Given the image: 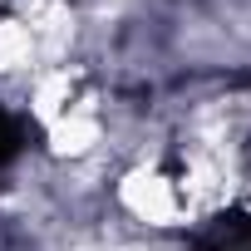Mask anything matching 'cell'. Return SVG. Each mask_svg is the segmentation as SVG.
Instances as JSON below:
<instances>
[{"instance_id":"5b68a950","label":"cell","mask_w":251,"mask_h":251,"mask_svg":"<svg viewBox=\"0 0 251 251\" xmlns=\"http://www.w3.org/2000/svg\"><path fill=\"white\" fill-rule=\"evenodd\" d=\"M64 103H69V74L59 69V74H50V79H45V84L35 89V113L54 123V118L64 113Z\"/></svg>"},{"instance_id":"7a4b0ae2","label":"cell","mask_w":251,"mask_h":251,"mask_svg":"<svg viewBox=\"0 0 251 251\" xmlns=\"http://www.w3.org/2000/svg\"><path fill=\"white\" fill-rule=\"evenodd\" d=\"M94 143H99V123H94L89 113H59V118H54L50 148H54L59 158H79V153H89Z\"/></svg>"},{"instance_id":"6da1fadb","label":"cell","mask_w":251,"mask_h":251,"mask_svg":"<svg viewBox=\"0 0 251 251\" xmlns=\"http://www.w3.org/2000/svg\"><path fill=\"white\" fill-rule=\"evenodd\" d=\"M123 207L133 217H143V222H173L177 217V192L158 173H128V182H123Z\"/></svg>"},{"instance_id":"277c9868","label":"cell","mask_w":251,"mask_h":251,"mask_svg":"<svg viewBox=\"0 0 251 251\" xmlns=\"http://www.w3.org/2000/svg\"><path fill=\"white\" fill-rule=\"evenodd\" d=\"M30 54H35V35H30V25L5 20V25H0V74L30 64Z\"/></svg>"},{"instance_id":"3957f363","label":"cell","mask_w":251,"mask_h":251,"mask_svg":"<svg viewBox=\"0 0 251 251\" xmlns=\"http://www.w3.org/2000/svg\"><path fill=\"white\" fill-rule=\"evenodd\" d=\"M69 30H74V20H69V10L59 5V0H40V5H35V15H30V35L35 40H45L50 50H59L69 40Z\"/></svg>"}]
</instances>
